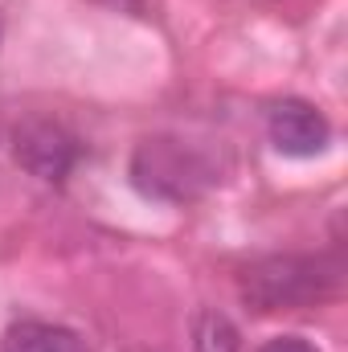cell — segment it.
I'll list each match as a JSON object with an SVG mask.
<instances>
[{
    "mask_svg": "<svg viewBox=\"0 0 348 352\" xmlns=\"http://www.w3.org/2000/svg\"><path fill=\"white\" fill-rule=\"evenodd\" d=\"M131 180L148 197L193 201L213 180V168L180 140H144L135 148V160H131Z\"/></svg>",
    "mask_w": 348,
    "mask_h": 352,
    "instance_id": "7a4b0ae2",
    "label": "cell"
},
{
    "mask_svg": "<svg viewBox=\"0 0 348 352\" xmlns=\"http://www.w3.org/2000/svg\"><path fill=\"white\" fill-rule=\"evenodd\" d=\"M193 352H238V328L221 311H201L193 320Z\"/></svg>",
    "mask_w": 348,
    "mask_h": 352,
    "instance_id": "8992f818",
    "label": "cell"
},
{
    "mask_svg": "<svg viewBox=\"0 0 348 352\" xmlns=\"http://www.w3.org/2000/svg\"><path fill=\"white\" fill-rule=\"evenodd\" d=\"M4 352H90L78 332L45 320H21L4 332Z\"/></svg>",
    "mask_w": 348,
    "mask_h": 352,
    "instance_id": "5b68a950",
    "label": "cell"
},
{
    "mask_svg": "<svg viewBox=\"0 0 348 352\" xmlns=\"http://www.w3.org/2000/svg\"><path fill=\"white\" fill-rule=\"evenodd\" d=\"M259 352H320V349H316V344H307V340H299V336H279V340L262 344Z\"/></svg>",
    "mask_w": 348,
    "mask_h": 352,
    "instance_id": "52a82bcc",
    "label": "cell"
},
{
    "mask_svg": "<svg viewBox=\"0 0 348 352\" xmlns=\"http://www.w3.org/2000/svg\"><path fill=\"white\" fill-rule=\"evenodd\" d=\"M266 135L283 156H320L332 144V123L324 119L320 107L303 102V98H279L266 107Z\"/></svg>",
    "mask_w": 348,
    "mask_h": 352,
    "instance_id": "277c9868",
    "label": "cell"
},
{
    "mask_svg": "<svg viewBox=\"0 0 348 352\" xmlns=\"http://www.w3.org/2000/svg\"><path fill=\"white\" fill-rule=\"evenodd\" d=\"M12 156H17V164L25 173H33L37 180L62 184L74 173V164L83 156V144H78L74 131H66L54 119H25L12 131Z\"/></svg>",
    "mask_w": 348,
    "mask_h": 352,
    "instance_id": "3957f363",
    "label": "cell"
},
{
    "mask_svg": "<svg viewBox=\"0 0 348 352\" xmlns=\"http://www.w3.org/2000/svg\"><path fill=\"white\" fill-rule=\"evenodd\" d=\"M332 270L303 254H279L242 270V299L254 311H299L332 291Z\"/></svg>",
    "mask_w": 348,
    "mask_h": 352,
    "instance_id": "6da1fadb",
    "label": "cell"
},
{
    "mask_svg": "<svg viewBox=\"0 0 348 352\" xmlns=\"http://www.w3.org/2000/svg\"><path fill=\"white\" fill-rule=\"evenodd\" d=\"M102 4H115V8H140L144 0H102Z\"/></svg>",
    "mask_w": 348,
    "mask_h": 352,
    "instance_id": "ba28073f",
    "label": "cell"
}]
</instances>
